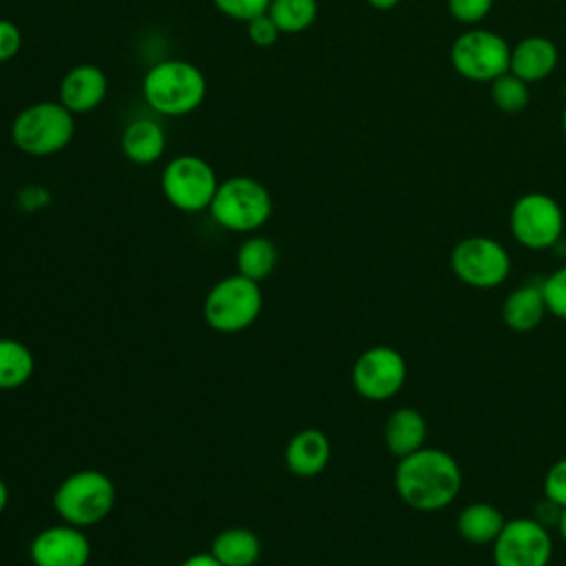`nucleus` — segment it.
Here are the masks:
<instances>
[{
  "instance_id": "nucleus-1",
  "label": "nucleus",
  "mask_w": 566,
  "mask_h": 566,
  "mask_svg": "<svg viewBox=\"0 0 566 566\" xmlns=\"http://www.w3.org/2000/svg\"><path fill=\"white\" fill-rule=\"evenodd\" d=\"M394 484L409 509L433 513L460 495L462 469L451 453L424 444L398 460Z\"/></svg>"
},
{
  "instance_id": "nucleus-2",
  "label": "nucleus",
  "mask_w": 566,
  "mask_h": 566,
  "mask_svg": "<svg viewBox=\"0 0 566 566\" xmlns=\"http://www.w3.org/2000/svg\"><path fill=\"white\" fill-rule=\"evenodd\" d=\"M206 91L208 84L203 71L179 57L153 64L142 80L146 104L166 117H184L197 111L206 99Z\"/></svg>"
},
{
  "instance_id": "nucleus-3",
  "label": "nucleus",
  "mask_w": 566,
  "mask_h": 566,
  "mask_svg": "<svg viewBox=\"0 0 566 566\" xmlns=\"http://www.w3.org/2000/svg\"><path fill=\"white\" fill-rule=\"evenodd\" d=\"M115 497V484L106 473L97 469H80L57 484L53 509L62 522L88 528L111 515Z\"/></svg>"
},
{
  "instance_id": "nucleus-4",
  "label": "nucleus",
  "mask_w": 566,
  "mask_h": 566,
  "mask_svg": "<svg viewBox=\"0 0 566 566\" xmlns=\"http://www.w3.org/2000/svg\"><path fill=\"white\" fill-rule=\"evenodd\" d=\"M75 135V115L60 102L24 106L11 124L13 146L31 157H49L64 150Z\"/></svg>"
},
{
  "instance_id": "nucleus-5",
  "label": "nucleus",
  "mask_w": 566,
  "mask_h": 566,
  "mask_svg": "<svg viewBox=\"0 0 566 566\" xmlns=\"http://www.w3.org/2000/svg\"><path fill=\"white\" fill-rule=\"evenodd\" d=\"M208 210L217 226L230 232H254L272 214V195L261 181L237 175L219 181Z\"/></svg>"
},
{
  "instance_id": "nucleus-6",
  "label": "nucleus",
  "mask_w": 566,
  "mask_h": 566,
  "mask_svg": "<svg viewBox=\"0 0 566 566\" xmlns=\"http://www.w3.org/2000/svg\"><path fill=\"white\" fill-rule=\"evenodd\" d=\"M261 307L259 283L237 272L210 287L203 298V321L219 334H237L259 318Z\"/></svg>"
},
{
  "instance_id": "nucleus-7",
  "label": "nucleus",
  "mask_w": 566,
  "mask_h": 566,
  "mask_svg": "<svg viewBox=\"0 0 566 566\" xmlns=\"http://www.w3.org/2000/svg\"><path fill=\"white\" fill-rule=\"evenodd\" d=\"M161 192L181 212L208 210L219 188L214 168L199 155H177L161 170Z\"/></svg>"
},
{
  "instance_id": "nucleus-8",
  "label": "nucleus",
  "mask_w": 566,
  "mask_h": 566,
  "mask_svg": "<svg viewBox=\"0 0 566 566\" xmlns=\"http://www.w3.org/2000/svg\"><path fill=\"white\" fill-rule=\"evenodd\" d=\"M451 270L469 287L491 290L502 285L511 274L506 248L491 237H467L451 250Z\"/></svg>"
},
{
  "instance_id": "nucleus-9",
  "label": "nucleus",
  "mask_w": 566,
  "mask_h": 566,
  "mask_svg": "<svg viewBox=\"0 0 566 566\" xmlns=\"http://www.w3.org/2000/svg\"><path fill=\"white\" fill-rule=\"evenodd\" d=\"M451 64L471 82H493L509 71L511 46L495 31L471 29L451 44Z\"/></svg>"
},
{
  "instance_id": "nucleus-10",
  "label": "nucleus",
  "mask_w": 566,
  "mask_h": 566,
  "mask_svg": "<svg viewBox=\"0 0 566 566\" xmlns=\"http://www.w3.org/2000/svg\"><path fill=\"white\" fill-rule=\"evenodd\" d=\"M509 228L520 245L528 250H546L564 234V212L551 195L526 192L513 203Z\"/></svg>"
},
{
  "instance_id": "nucleus-11",
  "label": "nucleus",
  "mask_w": 566,
  "mask_h": 566,
  "mask_svg": "<svg viewBox=\"0 0 566 566\" xmlns=\"http://www.w3.org/2000/svg\"><path fill=\"white\" fill-rule=\"evenodd\" d=\"M407 360L389 345L365 349L352 365V385L358 396L371 402L394 398L407 382Z\"/></svg>"
},
{
  "instance_id": "nucleus-12",
  "label": "nucleus",
  "mask_w": 566,
  "mask_h": 566,
  "mask_svg": "<svg viewBox=\"0 0 566 566\" xmlns=\"http://www.w3.org/2000/svg\"><path fill=\"white\" fill-rule=\"evenodd\" d=\"M491 546L495 566H548L553 555L548 526L535 517L506 520Z\"/></svg>"
},
{
  "instance_id": "nucleus-13",
  "label": "nucleus",
  "mask_w": 566,
  "mask_h": 566,
  "mask_svg": "<svg viewBox=\"0 0 566 566\" xmlns=\"http://www.w3.org/2000/svg\"><path fill=\"white\" fill-rule=\"evenodd\" d=\"M33 566H86L91 559V542L84 528L73 524H55L40 531L29 546Z\"/></svg>"
},
{
  "instance_id": "nucleus-14",
  "label": "nucleus",
  "mask_w": 566,
  "mask_h": 566,
  "mask_svg": "<svg viewBox=\"0 0 566 566\" xmlns=\"http://www.w3.org/2000/svg\"><path fill=\"white\" fill-rule=\"evenodd\" d=\"M108 93V77L95 64H75L60 82L57 102L73 115L95 111Z\"/></svg>"
},
{
  "instance_id": "nucleus-15",
  "label": "nucleus",
  "mask_w": 566,
  "mask_h": 566,
  "mask_svg": "<svg viewBox=\"0 0 566 566\" xmlns=\"http://www.w3.org/2000/svg\"><path fill=\"white\" fill-rule=\"evenodd\" d=\"M332 444L321 429H301L285 444V467L298 478H314L325 471Z\"/></svg>"
},
{
  "instance_id": "nucleus-16",
  "label": "nucleus",
  "mask_w": 566,
  "mask_h": 566,
  "mask_svg": "<svg viewBox=\"0 0 566 566\" xmlns=\"http://www.w3.org/2000/svg\"><path fill=\"white\" fill-rule=\"evenodd\" d=\"M546 301L542 294V279L517 285L502 303V321L511 332H533L546 316Z\"/></svg>"
},
{
  "instance_id": "nucleus-17",
  "label": "nucleus",
  "mask_w": 566,
  "mask_h": 566,
  "mask_svg": "<svg viewBox=\"0 0 566 566\" xmlns=\"http://www.w3.org/2000/svg\"><path fill=\"white\" fill-rule=\"evenodd\" d=\"M557 66V46L544 35H526L511 49L509 71L524 82H539Z\"/></svg>"
},
{
  "instance_id": "nucleus-18",
  "label": "nucleus",
  "mask_w": 566,
  "mask_h": 566,
  "mask_svg": "<svg viewBox=\"0 0 566 566\" xmlns=\"http://www.w3.org/2000/svg\"><path fill=\"white\" fill-rule=\"evenodd\" d=\"M385 447L398 460L422 449L427 442V418L413 407H398L389 413L382 429Z\"/></svg>"
},
{
  "instance_id": "nucleus-19",
  "label": "nucleus",
  "mask_w": 566,
  "mask_h": 566,
  "mask_svg": "<svg viewBox=\"0 0 566 566\" xmlns=\"http://www.w3.org/2000/svg\"><path fill=\"white\" fill-rule=\"evenodd\" d=\"M166 150V130L153 117H137L122 133V153L137 166H148L161 159Z\"/></svg>"
},
{
  "instance_id": "nucleus-20",
  "label": "nucleus",
  "mask_w": 566,
  "mask_h": 566,
  "mask_svg": "<svg viewBox=\"0 0 566 566\" xmlns=\"http://www.w3.org/2000/svg\"><path fill=\"white\" fill-rule=\"evenodd\" d=\"M210 553L223 566H254L261 557V539L250 528L230 526L214 535Z\"/></svg>"
},
{
  "instance_id": "nucleus-21",
  "label": "nucleus",
  "mask_w": 566,
  "mask_h": 566,
  "mask_svg": "<svg viewBox=\"0 0 566 566\" xmlns=\"http://www.w3.org/2000/svg\"><path fill=\"white\" fill-rule=\"evenodd\" d=\"M504 522H506V517L493 504L471 502L460 511L455 526H458V533L462 535V539H467L469 544L484 546V544L495 542Z\"/></svg>"
},
{
  "instance_id": "nucleus-22",
  "label": "nucleus",
  "mask_w": 566,
  "mask_h": 566,
  "mask_svg": "<svg viewBox=\"0 0 566 566\" xmlns=\"http://www.w3.org/2000/svg\"><path fill=\"white\" fill-rule=\"evenodd\" d=\"M276 261H279L276 245L261 234L248 237L237 250V272L256 283H261L274 272Z\"/></svg>"
},
{
  "instance_id": "nucleus-23",
  "label": "nucleus",
  "mask_w": 566,
  "mask_h": 566,
  "mask_svg": "<svg viewBox=\"0 0 566 566\" xmlns=\"http://www.w3.org/2000/svg\"><path fill=\"white\" fill-rule=\"evenodd\" d=\"M31 349L15 338H0V389H18L33 376Z\"/></svg>"
},
{
  "instance_id": "nucleus-24",
  "label": "nucleus",
  "mask_w": 566,
  "mask_h": 566,
  "mask_svg": "<svg viewBox=\"0 0 566 566\" xmlns=\"http://www.w3.org/2000/svg\"><path fill=\"white\" fill-rule=\"evenodd\" d=\"M268 15L274 20L281 33H301L314 24L318 15L316 0H272Z\"/></svg>"
},
{
  "instance_id": "nucleus-25",
  "label": "nucleus",
  "mask_w": 566,
  "mask_h": 566,
  "mask_svg": "<svg viewBox=\"0 0 566 566\" xmlns=\"http://www.w3.org/2000/svg\"><path fill=\"white\" fill-rule=\"evenodd\" d=\"M491 97L500 111L520 113L526 108V104L531 99L528 82H524L515 73L506 71L491 82Z\"/></svg>"
},
{
  "instance_id": "nucleus-26",
  "label": "nucleus",
  "mask_w": 566,
  "mask_h": 566,
  "mask_svg": "<svg viewBox=\"0 0 566 566\" xmlns=\"http://www.w3.org/2000/svg\"><path fill=\"white\" fill-rule=\"evenodd\" d=\"M542 294L548 314L566 321V265L542 279Z\"/></svg>"
},
{
  "instance_id": "nucleus-27",
  "label": "nucleus",
  "mask_w": 566,
  "mask_h": 566,
  "mask_svg": "<svg viewBox=\"0 0 566 566\" xmlns=\"http://www.w3.org/2000/svg\"><path fill=\"white\" fill-rule=\"evenodd\" d=\"M272 0H212L219 13L237 22H250L252 18L268 13Z\"/></svg>"
},
{
  "instance_id": "nucleus-28",
  "label": "nucleus",
  "mask_w": 566,
  "mask_h": 566,
  "mask_svg": "<svg viewBox=\"0 0 566 566\" xmlns=\"http://www.w3.org/2000/svg\"><path fill=\"white\" fill-rule=\"evenodd\" d=\"M544 497L557 506H566V458L553 462L544 475Z\"/></svg>"
},
{
  "instance_id": "nucleus-29",
  "label": "nucleus",
  "mask_w": 566,
  "mask_h": 566,
  "mask_svg": "<svg viewBox=\"0 0 566 566\" xmlns=\"http://www.w3.org/2000/svg\"><path fill=\"white\" fill-rule=\"evenodd\" d=\"M449 13L464 24H478L493 7V0H447Z\"/></svg>"
},
{
  "instance_id": "nucleus-30",
  "label": "nucleus",
  "mask_w": 566,
  "mask_h": 566,
  "mask_svg": "<svg viewBox=\"0 0 566 566\" xmlns=\"http://www.w3.org/2000/svg\"><path fill=\"white\" fill-rule=\"evenodd\" d=\"M245 27H248L250 42L256 44V46H263V49L272 46L281 35L279 27L274 24V20L268 13H261V15L252 18L250 22H245Z\"/></svg>"
},
{
  "instance_id": "nucleus-31",
  "label": "nucleus",
  "mask_w": 566,
  "mask_h": 566,
  "mask_svg": "<svg viewBox=\"0 0 566 566\" xmlns=\"http://www.w3.org/2000/svg\"><path fill=\"white\" fill-rule=\"evenodd\" d=\"M22 49V31L11 20L0 18V62L13 60Z\"/></svg>"
},
{
  "instance_id": "nucleus-32",
  "label": "nucleus",
  "mask_w": 566,
  "mask_h": 566,
  "mask_svg": "<svg viewBox=\"0 0 566 566\" xmlns=\"http://www.w3.org/2000/svg\"><path fill=\"white\" fill-rule=\"evenodd\" d=\"M179 566H223V564L217 562L214 555L208 551V553H195V555L186 557Z\"/></svg>"
},
{
  "instance_id": "nucleus-33",
  "label": "nucleus",
  "mask_w": 566,
  "mask_h": 566,
  "mask_svg": "<svg viewBox=\"0 0 566 566\" xmlns=\"http://www.w3.org/2000/svg\"><path fill=\"white\" fill-rule=\"evenodd\" d=\"M374 9H378V11H389V9H394L400 0H367Z\"/></svg>"
},
{
  "instance_id": "nucleus-34",
  "label": "nucleus",
  "mask_w": 566,
  "mask_h": 566,
  "mask_svg": "<svg viewBox=\"0 0 566 566\" xmlns=\"http://www.w3.org/2000/svg\"><path fill=\"white\" fill-rule=\"evenodd\" d=\"M9 504V486L4 484V480L0 478V513L7 509Z\"/></svg>"
},
{
  "instance_id": "nucleus-35",
  "label": "nucleus",
  "mask_w": 566,
  "mask_h": 566,
  "mask_svg": "<svg viewBox=\"0 0 566 566\" xmlns=\"http://www.w3.org/2000/svg\"><path fill=\"white\" fill-rule=\"evenodd\" d=\"M557 531H559V537L566 542V506L562 509V513H559V520H557Z\"/></svg>"
},
{
  "instance_id": "nucleus-36",
  "label": "nucleus",
  "mask_w": 566,
  "mask_h": 566,
  "mask_svg": "<svg viewBox=\"0 0 566 566\" xmlns=\"http://www.w3.org/2000/svg\"><path fill=\"white\" fill-rule=\"evenodd\" d=\"M562 128H564V135H566V108H564V115H562Z\"/></svg>"
}]
</instances>
